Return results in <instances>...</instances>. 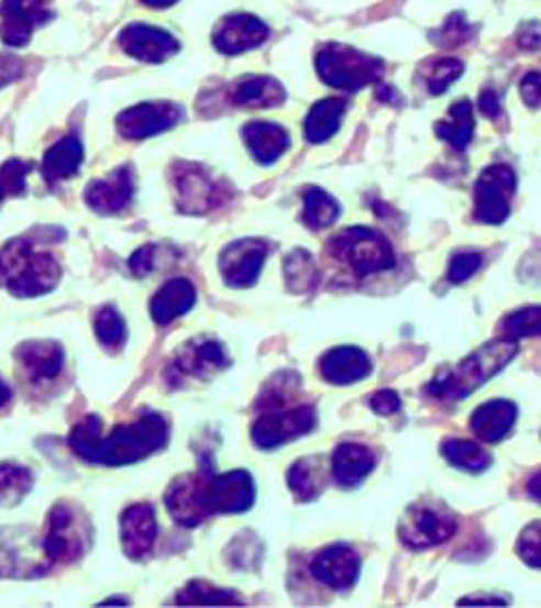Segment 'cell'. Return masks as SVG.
Listing matches in <instances>:
<instances>
[{
	"mask_svg": "<svg viewBox=\"0 0 541 608\" xmlns=\"http://www.w3.org/2000/svg\"><path fill=\"white\" fill-rule=\"evenodd\" d=\"M51 0H0V37L7 46H24L33 31L48 22Z\"/></svg>",
	"mask_w": 541,
	"mask_h": 608,
	"instance_id": "obj_13",
	"label": "cell"
},
{
	"mask_svg": "<svg viewBox=\"0 0 541 608\" xmlns=\"http://www.w3.org/2000/svg\"><path fill=\"white\" fill-rule=\"evenodd\" d=\"M516 418H518L516 404H511L507 399H496V401H487L474 409L471 427L478 440L496 444L503 438H507Z\"/></svg>",
	"mask_w": 541,
	"mask_h": 608,
	"instance_id": "obj_23",
	"label": "cell"
},
{
	"mask_svg": "<svg viewBox=\"0 0 541 608\" xmlns=\"http://www.w3.org/2000/svg\"><path fill=\"white\" fill-rule=\"evenodd\" d=\"M360 554L346 543H336L321 550L312 561L314 578L336 592L351 589L360 576Z\"/></svg>",
	"mask_w": 541,
	"mask_h": 608,
	"instance_id": "obj_16",
	"label": "cell"
},
{
	"mask_svg": "<svg viewBox=\"0 0 541 608\" xmlns=\"http://www.w3.org/2000/svg\"><path fill=\"white\" fill-rule=\"evenodd\" d=\"M267 252V243L258 239H243L230 243L219 258V269L225 284L232 288L254 286L265 265Z\"/></svg>",
	"mask_w": 541,
	"mask_h": 608,
	"instance_id": "obj_11",
	"label": "cell"
},
{
	"mask_svg": "<svg viewBox=\"0 0 541 608\" xmlns=\"http://www.w3.org/2000/svg\"><path fill=\"white\" fill-rule=\"evenodd\" d=\"M460 605H496V607H503V605H507L505 600H500V598H464Z\"/></svg>",
	"mask_w": 541,
	"mask_h": 608,
	"instance_id": "obj_51",
	"label": "cell"
},
{
	"mask_svg": "<svg viewBox=\"0 0 541 608\" xmlns=\"http://www.w3.org/2000/svg\"><path fill=\"white\" fill-rule=\"evenodd\" d=\"M156 540V513L147 502H139L122 513V545L131 559L150 554Z\"/></svg>",
	"mask_w": 541,
	"mask_h": 608,
	"instance_id": "obj_21",
	"label": "cell"
},
{
	"mask_svg": "<svg viewBox=\"0 0 541 608\" xmlns=\"http://www.w3.org/2000/svg\"><path fill=\"white\" fill-rule=\"evenodd\" d=\"M516 355H518L516 340H494L489 344H483L481 349L474 351L473 355L462 360L455 368L442 373L429 386V393L440 399L464 401L485 382L496 377Z\"/></svg>",
	"mask_w": 541,
	"mask_h": 608,
	"instance_id": "obj_3",
	"label": "cell"
},
{
	"mask_svg": "<svg viewBox=\"0 0 541 608\" xmlns=\"http://www.w3.org/2000/svg\"><path fill=\"white\" fill-rule=\"evenodd\" d=\"M442 455L451 466H455L464 473H483L492 464V457L471 440L442 442Z\"/></svg>",
	"mask_w": 541,
	"mask_h": 608,
	"instance_id": "obj_33",
	"label": "cell"
},
{
	"mask_svg": "<svg viewBox=\"0 0 541 608\" xmlns=\"http://www.w3.org/2000/svg\"><path fill=\"white\" fill-rule=\"evenodd\" d=\"M15 76H18V62L2 57V59H0V85L13 80Z\"/></svg>",
	"mask_w": 541,
	"mask_h": 608,
	"instance_id": "obj_49",
	"label": "cell"
},
{
	"mask_svg": "<svg viewBox=\"0 0 541 608\" xmlns=\"http://www.w3.org/2000/svg\"><path fill=\"white\" fill-rule=\"evenodd\" d=\"M152 269H154V247L143 245L131 258V270L135 273L136 277H145Z\"/></svg>",
	"mask_w": 541,
	"mask_h": 608,
	"instance_id": "obj_47",
	"label": "cell"
},
{
	"mask_svg": "<svg viewBox=\"0 0 541 608\" xmlns=\"http://www.w3.org/2000/svg\"><path fill=\"white\" fill-rule=\"evenodd\" d=\"M288 487L301 502H310L321 494L323 478L317 460H299L288 471Z\"/></svg>",
	"mask_w": 541,
	"mask_h": 608,
	"instance_id": "obj_35",
	"label": "cell"
},
{
	"mask_svg": "<svg viewBox=\"0 0 541 608\" xmlns=\"http://www.w3.org/2000/svg\"><path fill=\"white\" fill-rule=\"evenodd\" d=\"M243 139L245 145L250 147L252 156L261 165H270L275 163L290 145V136L273 122H250L243 126Z\"/></svg>",
	"mask_w": 541,
	"mask_h": 608,
	"instance_id": "obj_25",
	"label": "cell"
},
{
	"mask_svg": "<svg viewBox=\"0 0 541 608\" xmlns=\"http://www.w3.org/2000/svg\"><path fill=\"white\" fill-rule=\"evenodd\" d=\"M196 306V286L185 279L176 277L167 281L150 301V314L158 325H167L178 317L187 314Z\"/></svg>",
	"mask_w": 541,
	"mask_h": 608,
	"instance_id": "obj_22",
	"label": "cell"
},
{
	"mask_svg": "<svg viewBox=\"0 0 541 608\" xmlns=\"http://www.w3.org/2000/svg\"><path fill=\"white\" fill-rule=\"evenodd\" d=\"M15 531H11L9 538L2 535L0 531V570L2 574H33L35 572H44L46 565H40L33 556H31V545L22 543V540L15 541Z\"/></svg>",
	"mask_w": 541,
	"mask_h": 608,
	"instance_id": "obj_31",
	"label": "cell"
},
{
	"mask_svg": "<svg viewBox=\"0 0 541 608\" xmlns=\"http://www.w3.org/2000/svg\"><path fill=\"white\" fill-rule=\"evenodd\" d=\"M180 120L183 109L174 102H143L120 113L118 131L124 139H147L174 129Z\"/></svg>",
	"mask_w": 541,
	"mask_h": 608,
	"instance_id": "obj_14",
	"label": "cell"
},
{
	"mask_svg": "<svg viewBox=\"0 0 541 608\" xmlns=\"http://www.w3.org/2000/svg\"><path fill=\"white\" fill-rule=\"evenodd\" d=\"M340 203L323 189H308L303 196V221L312 230L330 228L339 221Z\"/></svg>",
	"mask_w": 541,
	"mask_h": 608,
	"instance_id": "obj_34",
	"label": "cell"
},
{
	"mask_svg": "<svg viewBox=\"0 0 541 608\" xmlns=\"http://www.w3.org/2000/svg\"><path fill=\"white\" fill-rule=\"evenodd\" d=\"M33 489V474L15 464H0V507L20 505Z\"/></svg>",
	"mask_w": 541,
	"mask_h": 608,
	"instance_id": "obj_36",
	"label": "cell"
},
{
	"mask_svg": "<svg viewBox=\"0 0 541 608\" xmlns=\"http://www.w3.org/2000/svg\"><path fill=\"white\" fill-rule=\"evenodd\" d=\"M82 163V145L76 136H66L62 141H57L44 156V176L51 183H59L66 180L69 176H74L78 172Z\"/></svg>",
	"mask_w": 541,
	"mask_h": 608,
	"instance_id": "obj_28",
	"label": "cell"
},
{
	"mask_svg": "<svg viewBox=\"0 0 541 608\" xmlns=\"http://www.w3.org/2000/svg\"><path fill=\"white\" fill-rule=\"evenodd\" d=\"M31 172V165L29 163H22V161H7L2 167H0V189L4 196H20L24 191V180H26V174Z\"/></svg>",
	"mask_w": 541,
	"mask_h": 608,
	"instance_id": "obj_41",
	"label": "cell"
},
{
	"mask_svg": "<svg viewBox=\"0 0 541 608\" xmlns=\"http://www.w3.org/2000/svg\"><path fill=\"white\" fill-rule=\"evenodd\" d=\"M256 489L250 473L234 471L221 476H178L167 494L165 505L183 527H198L214 513H241L254 505Z\"/></svg>",
	"mask_w": 541,
	"mask_h": 608,
	"instance_id": "obj_2",
	"label": "cell"
},
{
	"mask_svg": "<svg viewBox=\"0 0 541 608\" xmlns=\"http://www.w3.org/2000/svg\"><path fill=\"white\" fill-rule=\"evenodd\" d=\"M520 44H522L525 48H531V51L540 48L541 31H536V33H531V24H527V26H525V35H520Z\"/></svg>",
	"mask_w": 541,
	"mask_h": 608,
	"instance_id": "obj_50",
	"label": "cell"
},
{
	"mask_svg": "<svg viewBox=\"0 0 541 608\" xmlns=\"http://www.w3.org/2000/svg\"><path fill=\"white\" fill-rule=\"evenodd\" d=\"M386 64L373 55L353 51L342 44H328L317 55V71L330 87L357 91L384 74Z\"/></svg>",
	"mask_w": 541,
	"mask_h": 608,
	"instance_id": "obj_5",
	"label": "cell"
},
{
	"mask_svg": "<svg viewBox=\"0 0 541 608\" xmlns=\"http://www.w3.org/2000/svg\"><path fill=\"white\" fill-rule=\"evenodd\" d=\"M269 37V26L250 13H234L219 22L212 44L223 55H241L258 48Z\"/></svg>",
	"mask_w": 541,
	"mask_h": 608,
	"instance_id": "obj_15",
	"label": "cell"
},
{
	"mask_svg": "<svg viewBox=\"0 0 541 608\" xmlns=\"http://www.w3.org/2000/svg\"><path fill=\"white\" fill-rule=\"evenodd\" d=\"M464 74V64L460 59H435L424 69V82L429 87V93L438 96L444 93L453 80H457Z\"/></svg>",
	"mask_w": 541,
	"mask_h": 608,
	"instance_id": "obj_40",
	"label": "cell"
},
{
	"mask_svg": "<svg viewBox=\"0 0 541 608\" xmlns=\"http://www.w3.org/2000/svg\"><path fill=\"white\" fill-rule=\"evenodd\" d=\"M141 2L147 4V7H154V9H165V7H172L178 0H141Z\"/></svg>",
	"mask_w": 541,
	"mask_h": 608,
	"instance_id": "obj_55",
	"label": "cell"
},
{
	"mask_svg": "<svg viewBox=\"0 0 541 608\" xmlns=\"http://www.w3.org/2000/svg\"><path fill=\"white\" fill-rule=\"evenodd\" d=\"M93 328H96V336L102 342V346H107L111 351H118V349L124 346V342H126V323H124L122 314L115 308H111V306L102 308L96 314Z\"/></svg>",
	"mask_w": 541,
	"mask_h": 608,
	"instance_id": "obj_38",
	"label": "cell"
},
{
	"mask_svg": "<svg viewBox=\"0 0 541 608\" xmlns=\"http://www.w3.org/2000/svg\"><path fill=\"white\" fill-rule=\"evenodd\" d=\"M228 366V355L219 342L202 340L198 344H187V349L176 360V371L206 377L214 371Z\"/></svg>",
	"mask_w": 541,
	"mask_h": 608,
	"instance_id": "obj_26",
	"label": "cell"
},
{
	"mask_svg": "<svg viewBox=\"0 0 541 608\" xmlns=\"http://www.w3.org/2000/svg\"><path fill=\"white\" fill-rule=\"evenodd\" d=\"M516 174L507 165H489L474 183V217L487 225H500L516 196Z\"/></svg>",
	"mask_w": 541,
	"mask_h": 608,
	"instance_id": "obj_8",
	"label": "cell"
},
{
	"mask_svg": "<svg viewBox=\"0 0 541 608\" xmlns=\"http://www.w3.org/2000/svg\"><path fill=\"white\" fill-rule=\"evenodd\" d=\"M377 460L362 444H340L332 455V474L340 487H355L373 473Z\"/></svg>",
	"mask_w": 541,
	"mask_h": 608,
	"instance_id": "obj_24",
	"label": "cell"
},
{
	"mask_svg": "<svg viewBox=\"0 0 541 608\" xmlns=\"http://www.w3.org/2000/svg\"><path fill=\"white\" fill-rule=\"evenodd\" d=\"M9 401H11V390H9V386L0 377V409L9 406Z\"/></svg>",
	"mask_w": 541,
	"mask_h": 608,
	"instance_id": "obj_53",
	"label": "cell"
},
{
	"mask_svg": "<svg viewBox=\"0 0 541 608\" xmlns=\"http://www.w3.org/2000/svg\"><path fill=\"white\" fill-rule=\"evenodd\" d=\"M377 96H379L382 100H388V102H397V100H399V98H397V93H395V89H393L390 85H386V87H382Z\"/></svg>",
	"mask_w": 541,
	"mask_h": 608,
	"instance_id": "obj_54",
	"label": "cell"
},
{
	"mask_svg": "<svg viewBox=\"0 0 541 608\" xmlns=\"http://www.w3.org/2000/svg\"><path fill=\"white\" fill-rule=\"evenodd\" d=\"M330 252L360 277L395 267V252L384 234L371 228H349L330 241Z\"/></svg>",
	"mask_w": 541,
	"mask_h": 608,
	"instance_id": "obj_7",
	"label": "cell"
},
{
	"mask_svg": "<svg viewBox=\"0 0 541 608\" xmlns=\"http://www.w3.org/2000/svg\"><path fill=\"white\" fill-rule=\"evenodd\" d=\"M174 189L176 202L183 212L202 214L206 210L223 202L219 185L203 172L202 167L191 163H178L174 167Z\"/></svg>",
	"mask_w": 541,
	"mask_h": 608,
	"instance_id": "obj_12",
	"label": "cell"
},
{
	"mask_svg": "<svg viewBox=\"0 0 541 608\" xmlns=\"http://www.w3.org/2000/svg\"><path fill=\"white\" fill-rule=\"evenodd\" d=\"M62 277V267L51 254H40L24 239L9 241L0 250V284L15 297H42Z\"/></svg>",
	"mask_w": 541,
	"mask_h": 608,
	"instance_id": "obj_4",
	"label": "cell"
},
{
	"mask_svg": "<svg viewBox=\"0 0 541 608\" xmlns=\"http://www.w3.org/2000/svg\"><path fill=\"white\" fill-rule=\"evenodd\" d=\"M234 102L239 107H250V109H269L284 102L286 91L284 87L270 78V76H250L243 78L232 93Z\"/></svg>",
	"mask_w": 541,
	"mask_h": 608,
	"instance_id": "obj_27",
	"label": "cell"
},
{
	"mask_svg": "<svg viewBox=\"0 0 541 608\" xmlns=\"http://www.w3.org/2000/svg\"><path fill=\"white\" fill-rule=\"evenodd\" d=\"M457 531V520L442 505H416L401 524V540L409 548H429L449 540Z\"/></svg>",
	"mask_w": 541,
	"mask_h": 608,
	"instance_id": "obj_9",
	"label": "cell"
},
{
	"mask_svg": "<svg viewBox=\"0 0 541 608\" xmlns=\"http://www.w3.org/2000/svg\"><path fill=\"white\" fill-rule=\"evenodd\" d=\"M522 98L529 107H540L541 104V74L531 71L522 78Z\"/></svg>",
	"mask_w": 541,
	"mask_h": 608,
	"instance_id": "obj_46",
	"label": "cell"
},
{
	"mask_svg": "<svg viewBox=\"0 0 541 608\" xmlns=\"http://www.w3.org/2000/svg\"><path fill=\"white\" fill-rule=\"evenodd\" d=\"M169 440V429L163 416L145 413L131 424L115 427L109 435H102L98 416H87L69 433L71 451L89 462L102 466H129L152 453L161 451Z\"/></svg>",
	"mask_w": 541,
	"mask_h": 608,
	"instance_id": "obj_1",
	"label": "cell"
},
{
	"mask_svg": "<svg viewBox=\"0 0 541 608\" xmlns=\"http://www.w3.org/2000/svg\"><path fill=\"white\" fill-rule=\"evenodd\" d=\"M503 332L509 340L541 336V306H529L509 314L503 321Z\"/></svg>",
	"mask_w": 541,
	"mask_h": 608,
	"instance_id": "obj_39",
	"label": "cell"
},
{
	"mask_svg": "<svg viewBox=\"0 0 541 608\" xmlns=\"http://www.w3.org/2000/svg\"><path fill=\"white\" fill-rule=\"evenodd\" d=\"M176 605H189V607H239L243 600L228 589L212 587L210 583L194 581L189 583L174 600Z\"/></svg>",
	"mask_w": 541,
	"mask_h": 608,
	"instance_id": "obj_32",
	"label": "cell"
},
{
	"mask_svg": "<svg viewBox=\"0 0 541 608\" xmlns=\"http://www.w3.org/2000/svg\"><path fill=\"white\" fill-rule=\"evenodd\" d=\"M325 382L336 386L357 384L371 375V357L357 346H336L328 351L319 362Z\"/></svg>",
	"mask_w": 541,
	"mask_h": 608,
	"instance_id": "obj_20",
	"label": "cell"
},
{
	"mask_svg": "<svg viewBox=\"0 0 541 608\" xmlns=\"http://www.w3.org/2000/svg\"><path fill=\"white\" fill-rule=\"evenodd\" d=\"M120 46L126 55L145 64H163L178 53V42L163 29L147 24H131L120 35Z\"/></svg>",
	"mask_w": 541,
	"mask_h": 608,
	"instance_id": "obj_17",
	"label": "cell"
},
{
	"mask_svg": "<svg viewBox=\"0 0 541 608\" xmlns=\"http://www.w3.org/2000/svg\"><path fill=\"white\" fill-rule=\"evenodd\" d=\"M518 554L527 565L541 570V522H533L522 531L518 540Z\"/></svg>",
	"mask_w": 541,
	"mask_h": 608,
	"instance_id": "obj_42",
	"label": "cell"
},
{
	"mask_svg": "<svg viewBox=\"0 0 541 608\" xmlns=\"http://www.w3.org/2000/svg\"><path fill=\"white\" fill-rule=\"evenodd\" d=\"M284 273H286V284L292 292H299V295L310 292L317 286L314 261L303 250H295L292 254L286 256Z\"/></svg>",
	"mask_w": 541,
	"mask_h": 608,
	"instance_id": "obj_37",
	"label": "cell"
},
{
	"mask_svg": "<svg viewBox=\"0 0 541 608\" xmlns=\"http://www.w3.org/2000/svg\"><path fill=\"white\" fill-rule=\"evenodd\" d=\"M529 494H531L538 502H541V473L531 476V480H529Z\"/></svg>",
	"mask_w": 541,
	"mask_h": 608,
	"instance_id": "obj_52",
	"label": "cell"
},
{
	"mask_svg": "<svg viewBox=\"0 0 541 608\" xmlns=\"http://www.w3.org/2000/svg\"><path fill=\"white\" fill-rule=\"evenodd\" d=\"M466 37H468V24H466L464 15L457 13V15L449 18L444 31L438 37V44H442V46H455V44H460Z\"/></svg>",
	"mask_w": 541,
	"mask_h": 608,
	"instance_id": "obj_44",
	"label": "cell"
},
{
	"mask_svg": "<svg viewBox=\"0 0 541 608\" xmlns=\"http://www.w3.org/2000/svg\"><path fill=\"white\" fill-rule=\"evenodd\" d=\"M478 107H481V111H483L485 118L496 120V118L500 115V102H498V96H496L494 89H485V91L481 93Z\"/></svg>",
	"mask_w": 541,
	"mask_h": 608,
	"instance_id": "obj_48",
	"label": "cell"
},
{
	"mask_svg": "<svg viewBox=\"0 0 541 608\" xmlns=\"http://www.w3.org/2000/svg\"><path fill=\"white\" fill-rule=\"evenodd\" d=\"M368 406L379 416H390V413H397L401 409V399L393 390H379L371 397Z\"/></svg>",
	"mask_w": 541,
	"mask_h": 608,
	"instance_id": "obj_45",
	"label": "cell"
},
{
	"mask_svg": "<svg viewBox=\"0 0 541 608\" xmlns=\"http://www.w3.org/2000/svg\"><path fill=\"white\" fill-rule=\"evenodd\" d=\"M483 263L481 254L476 252H464V254H457L453 261H451V267H449V279L453 284H462L466 281L468 277H473L474 273L478 270Z\"/></svg>",
	"mask_w": 541,
	"mask_h": 608,
	"instance_id": "obj_43",
	"label": "cell"
},
{
	"mask_svg": "<svg viewBox=\"0 0 541 608\" xmlns=\"http://www.w3.org/2000/svg\"><path fill=\"white\" fill-rule=\"evenodd\" d=\"M344 115V102L328 98L317 102L306 118V139L310 143H325L339 133L340 122Z\"/></svg>",
	"mask_w": 541,
	"mask_h": 608,
	"instance_id": "obj_29",
	"label": "cell"
},
{
	"mask_svg": "<svg viewBox=\"0 0 541 608\" xmlns=\"http://www.w3.org/2000/svg\"><path fill=\"white\" fill-rule=\"evenodd\" d=\"M474 115L473 102L462 100L449 109L446 120L435 124V135L451 143L455 150H466V145L473 141Z\"/></svg>",
	"mask_w": 541,
	"mask_h": 608,
	"instance_id": "obj_30",
	"label": "cell"
},
{
	"mask_svg": "<svg viewBox=\"0 0 541 608\" xmlns=\"http://www.w3.org/2000/svg\"><path fill=\"white\" fill-rule=\"evenodd\" d=\"M15 357L24 373L29 375L31 382H53L62 368L66 353L62 344L51 342V340H35V342H24L15 349Z\"/></svg>",
	"mask_w": 541,
	"mask_h": 608,
	"instance_id": "obj_19",
	"label": "cell"
},
{
	"mask_svg": "<svg viewBox=\"0 0 541 608\" xmlns=\"http://www.w3.org/2000/svg\"><path fill=\"white\" fill-rule=\"evenodd\" d=\"M317 424L312 407H295L290 411L265 413L252 427V440L256 446L270 451L295 438L306 435Z\"/></svg>",
	"mask_w": 541,
	"mask_h": 608,
	"instance_id": "obj_10",
	"label": "cell"
},
{
	"mask_svg": "<svg viewBox=\"0 0 541 608\" xmlns=\"http://www.w3.org/2000/svg\"><path fill=\"white\" fill-rule=\"evenodd\" d=\"M91 543V524L85 513L68 505L59 502L48 513L46 538H44V554L48 563H74L78 561Z\"/></svg>",
	"mask_w": 541,
	"mask_h": 608,
	"instance_id": "obj_6",
	"label": "cell"
},
{
	"mask_svg": "<svg viewBox=\"0 0 541 608\" xmlns=\"http://www.w3.org/2000/svg\"><path fill=\"white\" fill-rule=\"evenodd\" d=\"M135 178L131 167L115 169L109 178L96 180L85 191V202L102 214H115L133 202Z\"/></svg>",
	"mask_w": 541,
	"mask_h": 608,
	"instance_id": "obj_18",
	"label": "cell"
}]
</instances>
